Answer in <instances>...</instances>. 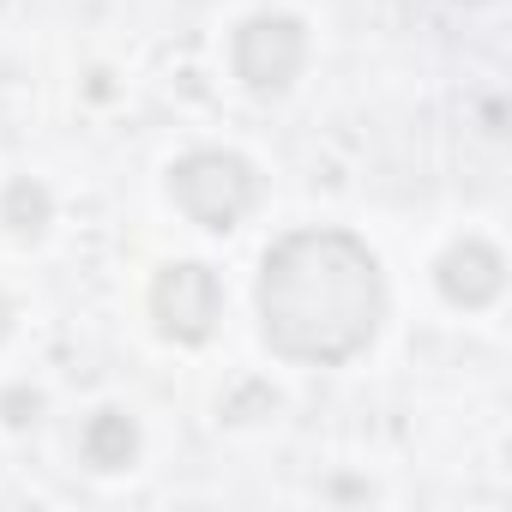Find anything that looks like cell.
I'll return each instance as SVG.
<instances>
[{"instance_id":"6da1fadb","label":"cell","mask_w":512,"mask_h":512,"mask_svg":"<svg viewBox=\"0 0 512 512\" xmlns=\"http://www.w3.org/2000/svg\"><path fill=\"white\" fill-rule=\"evenodd\" d=\"M386 320V278L362 235L296 229L266 253L260 332L284 362L338 368L374 344Z\"/></svg>"},{"instance_id":"7a4b0ae2","label":"cell","mask_w":512,"mask_h":512,"mask_svg":"<svg viewBox=\"0 0 512 512\" xmlns=\"http://www.w3.org/2000/svg\"><path fill=\"white\" fill-rule=\"evenodd\" d=\"M169 199L199 229H235L260 199V181H253V163L235 151H187L169 169Z\"/></svg>"},{"instance_id":"3957f363","label":"cell","mask_w":512,"mask_h":512,"mask_svg":"<svg viewBox=\"0 0 512 512\" xmlns=\"http://www.w3.org/2000/svg\"><path fill=\"white\" fill-rule=\"evenodd\" d=\"M229 61H235V79L247 91H284V85H296V73L308 61V31L290 13H253L235 31Z\"/></svg>"},{"instance_id":"277c9868","label":"cell","mask_w":512,"mask_h":512,"mask_svg":"<svg viewBox=\"0 0 512 512\" xmlns=\"http://www.w3.org/2000/svg\"><path fill=\"white\" fill-rule=\"evenodd\" d=\"M151 314H157V332L169 344H205L217 314H223V290H217V272L199 266V260H175L157 272L151 284Z\"/></svg>"},{"instance_id":"5b68a950","label":"cell","mask_w":512,"mask_h":512,"mask_svg":"<svg viewBox=\"0 0 512 512\" xmlns=\"http://www.w3.org/2000/svg\"><path fill=\"white\" fill-rule=\"evenodd\" d=\"M434 284H440V296L452 308H488L506 290V260H500L488 241H458V247L440 253Z\"/></svg>"},{"instance_id":"8992f818","label":"cell","mask_w":512,"mask_h":512,"mask_svg":"<svg viewBox=\"0 0 512 512\" xmlns=\"http://www.w3.org/2000/svg\"><path fill=\"white\" fill-rule=\"evenodd\" d=\"M79 452L91 470H127L139 458V422L127 410H97L79 434Z\"/></svg>"},{"instance_id":"52a82bcc","label":"cell","mask_w":512,"mask_h":512,"mask_svg":"<svg viewBox=\"0 0 512 512\" xmlns=\"http://www.w3.org/2000/svg\"><path fill=\"white\" fill-rule=\"evenodd\" d=\"M49 217H55V199H49L43 181H13L7 199H0V223H7L19 241H37L49 229Z\"/></svg>"},{"instance_id":"ba28073f","label":"cell","mask_w":512,"mask_h":512,"mask_svg":"<svg viewBox=\"0 0 512 512\" xmlns=\"http://www.w3.org/2000/svg\"><path fill=\"white\" fill-rule=\"evenodd\" d=\"M0 410H7V422H13V428H25V422H37L43 398H37V392H25V386H13L7 398H0Z\"/></svg>"},{"instance_id":"9c48e42d","label":"cell","mask_w":512,"mask_h":512,"mask_svg":"<svg viewBox=\"0 0 512 512\" xmlns=\"http://www.w3.org/2000/svg\"><path fill=\"white\" fill-rule=\"evenodd\" d=\"M7 332H13V302L0 296V344H7Z\"/></svg>"}]
</instances>
